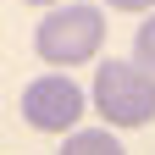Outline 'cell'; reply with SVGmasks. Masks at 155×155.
Listing matches in <instances>:
<instances>
[{
    "instance_id": "obj_4",
    "label": "cell",
    "mask_w": 155,
    "mask_h": 155,
    "mask_svg": "<svg viewBox=\"0 0 155 155\" xmlns=\"http://www.w3.org/2000/svg\"><path fill=\"white\" fill-rule=\"evenodd\" d=\"M61 155H127V150L111 127H78V133H67Z\"/></svg>"
},
{
    "instance_id": "obj_7",
    "label": "cell",
    "mask_w": 155,
    "mask_h": 155,
    "mask_svg": "<svg viewBox=\"0 0 155 155\" xmlns=\"http://www.w3.org/2000/svg\"><path fill=\"white\" fill-rule=\"evenodd\" d=\"M28 6H45V11H50V6H67V0H28Z\"/></svg>"
},
{
    "instance_id": "obj_5",
    "label": "cell",
    "mask_w": 155,
    "mask_h": 155,
    "mask_svg": "<svg viewBox=\"0 0 155 155\" xmlns=\"http://www.w3.org/2000/svg\"><path fill=\"white\" fill-rule=\"evenodd\" d=\"M133 61H139V67L155 78V11L139 22V33H133Z\"/></svg>"
},
{
    "instance_id": "obj_1",
    "label": "cell",
    "mask_w": 155,
    "mask_h": 155,
    "mask_svg": "<svg viewBox=\"0 0 155 155\" xmlns=\"http://www.w3.org/2000/svg\"><path fill=\"white\" fill-rule=\"evenodd\" d=\"M100 45H105V11L89 6V0L50 6L45 17H39V28H33V50H39V61L55 67V72L94 61V55H100Z\"/></svg>"
},
{
    "instance_id": "obj_6",
    "label": "cell",
    "mask_w": 155,
    "mask_h": 155,
    "mask_svg": "<svg viewBox=\"0 0 155 155\" xmlns=\"http://www.w3.org/2000/svg\"><path fill=\"white\" fill-rule=\"evenodd\" d=\"M111 11H139V17H150L155 11V0H105Z\"/></svg>"
},
{
    "instance_id": "obj_2",
    "label": "cell",
    "mask_w": 155,
    "mask_h": 155,
    "mask_svg": "<svg viewBox=\"0 0 155 155\" xmlns=\"http://www.w3.org/2000/svg\"><path fill=\"white\" fill-rule=\"evenodd\" d=\"M94 111L105 116V127H144L155 122V78L139 61H100L94 67V89H89Z\"/></svg>"
},
{
    "instance_id": "obj_3",
    "label": "cell",
    "mask_w": 155,
    "mask_h": 155,
    "mask_svg": "<svg viewBox=\"0 0 155 155\" xmlns=\"http://www.w3.org/2000/svg\"><path fill=\"white\" fill-rule=\"evenodd\" d=\"M83 111H89V94L72 83V72H39L22 89V116L39 133H78Z\"/></svg>"
}]
</instances>
